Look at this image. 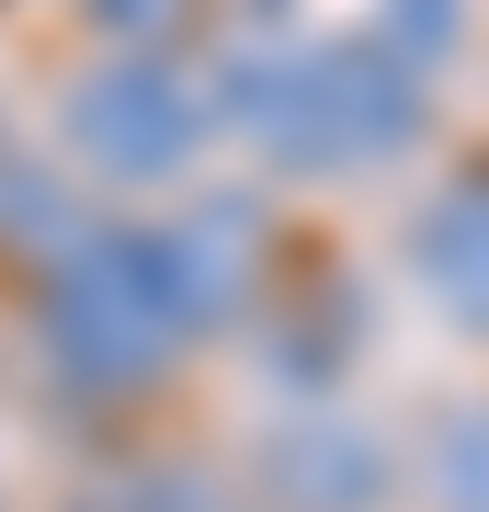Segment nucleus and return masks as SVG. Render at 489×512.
I'll list each match as a JSON object with an SVG mask.
<instances>
[{
    "instance_id": "1",
    "label": "nucleus",
    "mask_w": 489,
    "mask_h": 512,
    "mask_svg": "<svg viewBox=\"0 0 489 512\" xmlns=\"http://www.w3.org/2000/svg\"><path fill=\"white\" fill-rule=\"evenodd\" d=\"M205 330V285L182 262L171 228H80L35 285V365L69 399H137L160 387V365H182Z\"/></svg>"
},
{
    "instance_id": "2",
    "label": "nucleus",
    "mask_w": 489,
    "mask_h": 512,
    "mask_svg": "<svg viewBox=\"0 0 489 512\" xmlns=\"http://www.w3.org/2000/svg\"><path fill=\"white\" fill-rule=\"evenodd\" d=\"M217 114L160 46H103L80 80H57V148L103 183H182Z\"/></svg>"
},
{
    "instance_id": "3",
    "label": "nucleus",
    "mask_w": 489,
    "mask_h": 512,
    "mask_svg": "<svg viewBox=\"0 0 489 512\" xmlns=\"http://www.w3.org/2000/svg\"><path fill=\"white\" fill-rule=\"evenodd\" d=\"M410 296L444 308L467 342H489V171L421 194V217H410Z\"/></svg>"
}]
</instances>
